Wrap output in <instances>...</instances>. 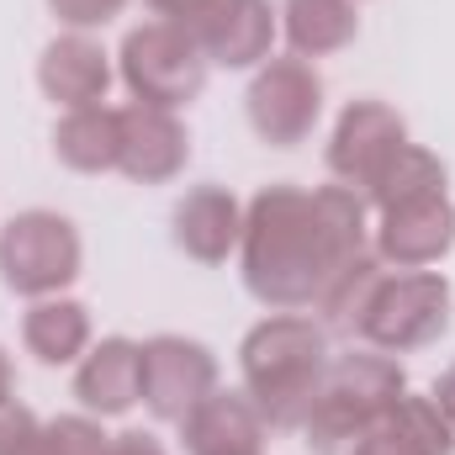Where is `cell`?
Instances as JSON below:
<instances>
[{
	"instance_id": "6da1fadb",
	"label": "cell",
	"mask_w": 455,
	"mask_h": 455,
	"mask_svg": "<svg viewBox=\"0 0 455 455\" xmlns=\"http://www.w3.org/2000/svg\"><path fill=\"white\" fill-rule=\"evenodd\" d=\"M371 249L365 196L355 186H265L243 207L238 238V270L259 307L270 313H302L318 302L329 275L344 259Z\"/></svg>"
},
{
	"instance_id": "7a4b0ae2",
	"label": "cell",
	"mask_w": 455,
	"mask_h": 455,
	"mask_svg": "<svg viewBox=\"0 0 455 455\" xmlns=\"http://www.w3.org/2000/svg\"><path fill=\"white\" fill-rule=\"evenodd\" d=\"M243 392L270 429H302L313 392L329 371V329L307 313H270L238 344Z\"/></svg>"
},
{
	"instance_id": "3957f363",
	"label": "cell",
	"mask_w": 455,
	"mask_h": 455,
	"mask_svg": "<svg viewBox=\"0 0 455 455\" xmlns=\"http://www.w3.org/2000/svg\"><path fill=\"white\" fill-rule=\"evenodd\" d=\"M408 392V376L392 355L381 349H355L329 360L318 392H313V408L302 419V445L313 455H349V445Z\"/></svg>"
},
{
	"instance_id": "277c9868",
	"label": "cell",
	"mask_w": 455,
	"mask_h": 455,
	"mask_svg": "<svg viewBox=\"0 0 455 455\" xmlns=\"http://www.w3.org/2000/svg\"><path fill=\"white\" fill-rule=\"evenodd\" d=\"M451 313L455 297L440 270H387L355 323V339L381 355H413L451 329Z\"/></svg>"
},
{
	"instance_id": "5b68a950",
	"label": "cell",
	"mask_w": 455,
	"mask_h": 455,
	"mask_svg": "<svg viewBox=\"0 0 455 455\" xmlns=\"http://www.w3.org/2000/svg\"><path fill=\"white\" fill-rule=\"evenodd\" d=\"M207 53L202 43L175 27V21H143L122 37V53H116V75L122 85L132 91V101L143 107H164V112H180L191 107L202 91H207Z\"/></svg>"
},
{
	"instance_id": "8992f818",
	"label": "cell",
	"mask_w": 455,
	"mask_h": 455,
	"mask_svg": "<svg viewBox=\"0 0 455 455\" xmlns=\"http://www.w3.org/2000/svg\"><path fill=\"white\" fill-rule=\"evenodd\" d=\"M80 259H85L80 233L64 212L32 207L0 228V281L16 297H32V302L64 297V286H75L80 275Z\"/></svg>"
},
{
	"instance_id": "52a82bcc",
	"label": "cell",
	"mask_w": 455,
	"mask_h": 455,
	"mask_svg": "<svg viewBox=\"0 0 455 455\" xmlns=\"http://www.w3.org/2000/svg\"><path fill=\"white\" fill-rule=\"evenodd\" d=\"M243 112L259 143L270 148H297L313 138L318 116H323V75L313 69V59H265L249 80Z\"/></svg>"
},
{
	"instance_id": "ba28073f",
	"label": "cell",
	"mask_w": 455,
	"mask_h": 455,
	"mask_svg": "<svg viewBox=\"0 0 455 455\" xmlns=\"http://www.w3.org/2000/svg\"><path fill=\"white\" fill-rule=\"evenodd\" d=\"M218 392V355L186 334H154L143 339V392L138 403L159 424H186L202 397Z\"/></svg>"
},
{
	"instance_id": "9c48e42d",
	"label": "cell",
	"mask_w": 455,
	"mask_h": 455,
	"mask_svg": "<svg viewBox=\"0 0 455 455\" xmlns=\"http://www.w3.org/2000/svg\"><path fill=\"white\" fill-rule=\"evenodd\" d=\"M408 143V122L392 112L387 101L365 96V101H349L334 122V138H329V175L339 186H355L365 196V186L387 170V159Z\"/></svg>"
},
{
	"instance_id": "30bf717a",
	"label": "cell",
	"mask_w": 455,
	"mask_h": 455,
	"mask_svg": "<svg viewBox=\"0 0 455 455\" xmlns=\"http://www.w3.org/2000/svg\"><path fill=\"white\" fill-rule=\"evenodd\" d=\"M116 127H122V159L116 170L138 186H164L186 170L191 159V132L186 122L164 107H143V101H127L116 107Z\"/></svg>"
},
{
	"instance_id": "8fae6325",
	"label": "cell",
	"mask_w": 455,
	"mask_h": 455,
	"mask_svg": "<svg viewBox=\"0 0 455 455\" xmlns=\"http://www.w3.org/2000/svg\"><path fill=\"white\" fill-rule=\"evenodd\" d=\"M371 249L397 270L440 265L455 249V202L451 196H424V202H403V207L381 212Z\"/></svg>"
},
{
	"instance_id": "7c38bea8",
	"label": "cell",
	"mask_w": 455,
	"mask_h": 455,
	"mask_svg": "<svg viewBox=\"0 0 455 455\" xmlns=\"http://www.w3.org/2000/svg\"><path fill=\"white\" fill-rule=\"evenodd\" d=\"M112 53L91 37V32H64L43 48L37 59V85L53 107L75 112V107H101L112 91Z\"/></svg>"
},
{
	"instance_id": "4fadbf2b",
	"label": "cell",
	"mask_w": 455,
	"mask_h": 455,
	"mask_svg": "<svg viewBox=\"0 0 455 455\" xmlns=\"http://www.w3.org/2000/svg\"><path fill=\"white\" fill-rule=\"evenodd\" d=\"M281 32V11L270 0H223L191 37L218 69H259Z\"/></svg>"
},
{
	"instance_id": "5bb4252c",
	"label": "cell",
	"mask_w": 455,
	"mask_h": 455,
	"mask_svg": "<svg viewBox=\"0 0 455 455\" xmlns=\"http://www.w3.org/2000/svg\"><path fill=\"white\" fill-rule=\"evenodd\" d=\"M170 233H175V249L196 265H223L228 254L238 249L243 238V207L228 186H191L180 202H175V218H170Z\"/></svg>"
},
{
	"instance_id": "9a60e30c",
	"label": "cell",
	"mask_w": 455,
	"mask_h": 455,
	"mask_svg": "<svg viewBox=\"0 0 455 455\" xmlns=\"http://www.w3.org/2000/svg\"><path fill=\"white\" fill-rule=\"evenodd\" d=\"M138 392H143V344L112 334V339L91 344V349L80 355L75 397H80L85 413L116 419V413H127V408L138 403Z\"/></svg>"
},
{
	"instance_id": "2e32d148",
	"label": "cell",
	"mask_w": 455,
	"mask_h": 455,
	"mask_svg": "<svg viewBox=\"0 0 455 455\" xmlns=\"http://www.w3.org/2000/svg\"><path fill=\"white\" fill-rule=\"evenodd\" d=\"M265 435H270V424L249 392H212L180 424V440L191 455H254L265 445Z\"/></svg>"
},
{
	"instance_id": "e0dca14e",
	"label": "cell",
	"mask_w": 455,
	"mask_h": 455,
	"mask_svg": "<svg viewBox=\"0 0 455 455\" xmlns=\"http://www.w3.org/2000/svg\"><path fill=\"white\" fill-rule=\"evenodd\" d=\"M21 349L37 365H75L91 349V307L75 297H43L21 318Z\"/></svg>"
},
{
	"instance_id": "ac0fdd59",
	"label": "cell",
	"mask_w": 455,
	"mask_h": 455,
	"mask_svg": "<svg viewBox=\"0 0 455 455\" xmlns=\"http://www.w3.org/2000/svg\"><path fill=\"white\" fill-rule=\"evenodd\" d=\"M53 154L64 170L75 175H107L122 159V127H116V107H75L53 122Z\"/></svg>"
},
{
	"instance_id": "d6986e66",
	"label": "cell",
	"mask_w": 455,
	"mask_h": 455,
	"mask_svg": "<svg viewBox=\"0 0 455 455\" xmlns=\"http://www.w3.org/2000/svg\"><path fill=\"white\" fill-rule=\"evenodd\" d=\"M281 32L297 59H329L360 37L355 0H281Z\"/></svg>"
},
{
	"instance_id": "ffe728a7",
	"label": "cell",
	"mask_w": 455,
	"mask_h": 455,
	"mask_svg": "<svg viewBox=\"0 0 455 455\" xmlns=\"http://www.w3.org/2000/svg\"><path fill=\"white\" fill-rule=\"evenodd\" d=\"M445 164H440V154H429V148H419V143H403L392 159H387V170L365 186V207H376V212H392V207H403V202H424V196H445Z\"/></svg>"
},
{
	"instance_id": "44dd1931",
	"label": "cell",
	"mask_w": 455,
	"mask_h": 455,
	"mask_svg": "<svg viewBox=\"0 0 455 455\" xmlns=\"http://www.w3.org/2000/svg\"><path fill=\"white\" fill-rule=\"evenodd\" d=\"M381 275H387V259L376 254V249H360L355 259H344L339 270L329 275V286L318 291V313H323V329H339V334H355V323H360V313H365V302H371V291L381 286Z\"/></svg>"
},
{
	"instance_id": "7402d4cb",
	"label": "cell",
	"mask_w": 455,
	"mask_h": 455,
	"mask_svg": "<svg viewBox=\"0 0 455 455\" xmlns=\"http://www.w3.org/2000/svg\"><path fill=\"white\" fill-rule=\"evenodd\" d=\"M112 451V435L96 424V413H64L53 424L37 429V440L21 455H107Z\"/></svg>"
},
{
	"instance_id": "603a6c76",
	"label": "cell",
	"mask_w": 455,
	"mask_h": 455,
	"mask_svg": "<svg viewBox=\"0 0 455 455\" xmlns=\"http://www.w3.org/2000/svg\"><path fill=\"white\" fill-rule=\"evenodd\" d=\"M122 5L127 0H48V11L69 27V32H96V27H107L122 16Z\"/></svg>"
},
{
	"instance_id": "cb8c5ba5",
	"label": "cell",
	"mask_w": 455,
	"mask_h": 455,
	"mask_svg": "<svg viewBox=\"0 0 455 455\" xmlns=\"http://www.w3.org/2000/svg\"><path fill=\"white\" fill-rule=\"evenodd\" d=\"M37 429H43V424H37V413H32L27 403H16V397L0 403V455H21L37 440Z\"/></svg>"
},
{
	"instance_id": "d4e9b609",
	"label": "cell",
	"mask_w": 455,
	"mask_h": 455,
	"mask_svg": "<svg viewBox=\"0 0 455 455\" xmlns=\"http://www.w3.org/2000/svg\"><path fill=\"white\" fill-rule=\"evenodd\" d=\"M349 455H429V451H419V445H413V440L387 419V413H381V419H376L355 445H349Z\"/></svg>"
},
{
	"instance_id": "484cf974",
	"label": "cell",
	"mask_w": 455,
	"mask_h": 455,
	"mask_svg": "<svg viewBox=\"0 0 455 455\" xmlns=\"http://www.w3.org/2000/svg\"><path fill=\"white\" fill-rule=\"evenodd\" d=\"M143 5H148L159 21H175V27L196 32V27H202V21H207V16H212L223 0H143Z\"/></svg>"
},
{
	"instance_id": "4316f807",
	"label": "cell",
	"mask_w": 455,
	"mask_h": 455,
	"mask_svg": "<svg viewBox=\"0 0 455 455\" xmlns=\"http://www.w3.org/2000/svg\"><path fill=\"white\" fill-rule=\"evenodd\" d=\"M107 455H170L148 429H127V435H112V451Z\"/></svg>"
},
{
	"instance_id": "83f0119b",
	"label": "cell",
	"mask_w": 455,
	"mask_h": 455,
	"mask_svg": "<svg viewBox=\"0 0 455 455\" xmlns=\"http://www.w3.org/2000/svg\"><path fill=\"white\" fill-rule=\"evenodd\" d=\"M435 403H440V413L451 419V429H455V365H445L440 371V381H435V392H429Z\"/></svg>"
},
{
	"instance_id": "f1b7e54d",
	"label": "cell",
	"mask_w": 455,
	"mask_h": 455,
	"mask_svg": "<svg viewBox=\"0 0 455 455\" xmlns=\"http://www.w3.org/2000/svg\"><path fill=\"white\" fill-rule=\"evenodd\" d=\"M11 392H16V371H11V355L0 349V403H11Z\"/></svg>"
},
{
	"instance_id": "f546056e",
	"label": "cell",
	"mask_w": 455,
	"mask_h": 455,
	"mask_svg": "<svg viewBox=\"0 0 455 455\" xmlns=\"http://www.w3.org/2000/svg\"><path fill=\"white\" fill-rule=\"evenodd\" d=\"M355 5H360V0H355Z\"/></svg>"
},
{
	"instance_id": "4dcf8cb0",
	"label": "cell",
	"mask_w": 455,
	"mask_h": 455,
	"mask_svg": "<svg viewBox=\"0 0 455 455\" xmlns=\"http://www.w3.org/2000/svg\"><path fill=\"white\" fill-rule=\"evenodd\" d=\"M254 455H259V451H254Z\"/></svg>"
}]
</instances>
